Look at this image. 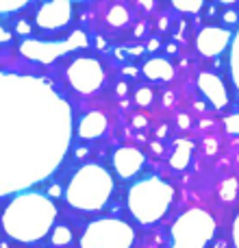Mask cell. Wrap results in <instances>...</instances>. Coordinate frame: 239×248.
<instances>
[]
</instances>
